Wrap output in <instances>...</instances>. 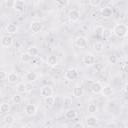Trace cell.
I'll use <instances>...</instances> for the list:
<instances>
[{
    "instance_id": "6da1fadb",
    "label": "cell",
    "mask_w": 128,
    "mask_h": 128,
    "mask_svg": "<svg viewBox=\"0 0 128 128\" xmlns=\"http://www.w3.org/2000/svg\"><path fill=\"white\" fill-rule=\"evenodd\" d=\"M113 34L115 36H117L118 38H123L127 35L128 33V27L125 25V24H122V23H119V24H116L114 27H113Z\"/></svg>"
},
{
    "instance_id": "7a4b0ae2",
    "label": "cell",
    "mask_w": 128,
    "mask_h": 128,
    "mask_svg": "<svg viewBox=\"0 0 128 128\" xmlns=\"http://www.w3.org/2000/svg\"><path fill=\"white\" fill-rule=\"evenodd\" d=\"M65 78L69 81H74L78 78V70L76 68H69L65 71Z\"/></svg>"
},
{
    "instance_id": "3957f363",
    "label": "cell",
    "mask_w": 128,
    "mask_h": 128,
    "mask_svg": "<svg viewBox=\"0 0 128 128\" xmlns=\"http://www.w3.org/2000/svg\"><path fill=\"white\" fill-rule=\"evenodd\" d=\"M30 29H31L32 33L37 34V33H39L43 29V25L39 21H32L31 24H30Z\"/></svg>"
},
{
    "instance_id": "277c9868",
    "label": "cell",
    "mask_w": 128,
    "mask_h": 128,
    "mask_svg": "<svg viewBox=\"0 0 128 128\" xmlns=\"http://www.w3.org/2000/svg\"><path fill=\"white\" fill-rule=\"evenodd\" d=\"M75 45L79 48H85L88 45V40L84 36H78L75 38Z\"/></svg>"
},
{
    "instance_id": "5b68a950",
    "label": "cell",
    "mask_w": 128,
    "mask_h": 128,
    "mask_svg": "<svg viewBox=\"0 0 128 128\" xmlns=\"http://www.w3.org/2000/svg\"><path fill=\"white\" fill-rule=\"evenodd\" d=\"M24 112H25V114H26L27 116L32 117V116H34V115L36 114V112H37V107H36L34 104H27V105L25 106V108H24Z\"/></svg>"
},
{
    "instance_id": "8992f818",
    "label": "cell",
    "mask_w": 128,
    "mask_h": 128,
    "mask_svg": "<svg viewBox=\"0 0 128 128\" xmlns=\"http://www.w3.org/2000/svg\"><path fill=\"white\" fill-rule=\"evenodd\" d=\"M1 45L3 47H10L13 45V37L10 35H3L1 37Z\"/></svg>"
},
{
    "instance_id": "52a82bcc",
    "label": "cell",
    "mask_w": 128,
    "mask_h": 128,
    "mask_svg": "<svg viewBox=\"0 0 128 128\" xmlns=\"http://www.w3.org/2000/svg\"><path fill=\"white\" fill-rule=\"evenodd\" d=\"M83 63L86 66H92L95 63V57H94V55L91 54V53H86L83 56Z\"/></svg>"
},
{
    "instance_id": "ba28073f",
    "label": "cell",
    "mask_w": 128,
    "mask_h": 128,
    "mask_svg": "<svg viewBox=\"0 0 128 128\" xmlns=\"http://www.w3.org/2000/svg\"><path fill=\"white\" fill-rule=\"evenodd\" d=\"M85 122L88 127H94L98 124V118L96 116H94L93 114H91L85 118Z\"/></svg>"
},
{
    "instance_id": "9c48e42d",
    "label": "cell",
    "mask_w": 128,
    "mask_h": 128,
    "mask_svg": "<svg viewBox=\"0 0 128 128\" xmlns=\"http://www.w3.org/2000/svg\"><path fill=\"white\" fill-rule=\"evenodd\" d=\"M68 18H69L70 22H77L80 18V12L76 9H72L68 13Z\"/></svg>"
},
{
    "instance_id": "30bf717a",
    "label": "cell",
    "mask_w": 128,
    "mask_h": 128,
    "mask_svg": "<svg viewBox=\"0 0 128 128\" xmlns=\"http://www.w3.org/2000/svg\"><path fill=\"white\" fill-rule=\"evenodd\" d=\"M40 94H41V96L42 97H48V96H51L52 94H53V88H52V86H50V85H45V86H43L42 88H41V90H40Z\"/></svg>"
},
{
    "instance_id": "8fae6325",
    "label": "cell",
    "mask_w": 128,
    "mask_h": 128,
    "mask_svg": "<svg viewBox=\"0 0 128 128\" xmlns=\"http://www.w3.org/2000/svg\"><path fill=\"white\" fill-rule=\"evenodd\" d=\"M90 89H91L92 93H94V94H99V93L102 92L103 86H102V84H101L99 81H95V82H93V83L91 84Z\"/></svg>"
},
{
    "instance_id": "7c38bea8",
    "label": "cell",
    "mask_w": 128,
    "mask_h": 128,
    "mask_svg": "<svg viewBox=\"0 0 128 128\" xmlns=\"http://www.w3.org/2000/svg\"><path fill=\"white\" fill-rule=\"evenodd\" d=\"M64 115H65V118H67L69 120H73V119H75L77 117V112L73 108H68L65 111V114Z\"/></svg>"
},
{
    "instance_id": "4fadbf2b",
    "label": "cell",
    "mask_w": 128,
    "mask_h": 128,
    "mask_svg": "<svg viewBox=\"0 0 128 128\" xmlns=\"http://www.w3.org/2000/svg\"><path fill=\"white\" fill-rule=\"evenodd\" d=\"M72 94H73V96H74L75 98H80V97L83 96V94H84V90H83V88H82L81 86L77 85V86H75V87L73 88V90H72Z\"/></svg>"
},
{
    "instance_id": "5bb4252c",
    "label": "cell",
    "mask_w": 128,
    "mask_h": 128,
    "mask_svg": "<svg viewBox=\"0 0 128 128\" xmlns=\"http://www.w3.org/2000/svg\"><path fill=\"white\" fill-rule=\"evenodd\" d=\"M13 8L17 12H22L25 8V2L23 0H15V4Z\"/></svg>"
},
{
    "instance_id": "9a60e30c",
    "label": "cell",
    "mask_w": 128,
    "mask_h": 128,
    "mask_svg": "<svg viewBox=\"0 0 128 128\" xmlns=\"http://www.w3.org/2000/svg\"><path fill=\"white\" fill-rule=\"evenodd\" d=\"M3 122H4L8 127H10V126H12V125L14 124L15 118H14V116L11 115V114H6V115L3 117Z\"/></svg>"
},
{
    "instance_id": "2e32d148",
    "label": "cell",
    "mask_w": 128,
    "mask_h": 128,
    "mask_svg": "<svg viewBox=\"0 0 128 128\" xmlns=\"http://www.w3.org/2000/svg\"><path fill=\"white\" fill-rule=\"evenodd\" d=\"M37 77H38V75L34 71H29L25 75V78H26V80L28 82H34V81H36L37 80Z\"/></svg>"
},
{
    "instance_id": "e0dca14e",
    "label": "cell",
    "mask_w": 128,
    "mask_h": 128,
    "mask_svg": "<svg viewBox=\"0 0 128 128\" xmlns=\"http://www.w3.org/2000/svg\"><path fill=\"white\" fill-rule=\"evenodd\" d=\"M18 80H19V76H18V74L15 73V72H10V73L8 74V76H7V81H8L9 83L14 84V83L18 82Z\"/></svg>"
},
{
    "instance_id": "ac0fdd59",
    "label": "cell",
    "mask_w": 128,
    "mask_h": 128,
    "mask_svg": "<svg viewBox=\"0 0 128 128\" xmlns=\"http://www.w3.org/2000/svg\"><path fill=\"white\" fill-rule=\"evenodd\" d=\"M6 31H7L9 34H15V33H17V31H18V27H17V25L14 24V23H8V24L6 25Z\"/></svg>"
},
{
    "instance_id": "d6986e66",
    "label": "cell",
    "mask_w": 128,
    "mask_h": 128,
    "mask_svg": "<svg viewBox=\"0 0 128 128\" xmlns=\"http://www.w3.org/2000/svg\"><path fill=\"white\" fill-rule=\"evenodd\" d=\"M113 14V11L110 7H104L102 10H101V16L103 18H110Z\"/></svg>"
},
{
    "instance_id": "ffe728a7",
    "label": "cell",
    "mask_w": 128,
    "mask_h": 128,
    "mask_svg": "<svg viewBox=\"0 0 128 128\" xmlns=\"http://www.w3.org/2000/svg\"><path fill=\"white\" fill-rule=\"evenodd\" d=\"M34 57L30 54V53H28V52H25V53H22L21 54V56H20V59H21V61L23 62V63H29V62H31L32 61V59H33Z\"/></svg>"
},
{
    "instance_id": "44dd1931",
    "label": "cell",
    "mask_w": 128,
    "mask_h": 128,
    "mask_svg": "<svg viewBox=\"0 0 128 128\" xmlns=\"http://www.w3.org/2000/svg\"><path fill=\"white\" fill-rule=\"evenodd\" d=\"M101 93H102L103 96H105V97H109V96H111V95L113 94V88H112V86H110V85H106V86H104L103 89H102V92H101Z\"/></svg>"
},
{
    "instance_id": "7402d4cb",
    "label": "cell",
    "mask_w": 128,
    "mask_h": 128,
    "mask_svg": "<svg viewBox=\"0 0 128 128\" xmlns=\"http://www.w3.org/2000/svg\"><path fill=\"white\" fill-rule=\"evenodd\" d=\"M93 50L96 52V53H101L103 50H104V44L100 41H97L93 44Z\"/></svg>"
},
{
    "instance_id": "603a6c76",
    "label": "cell",
    "mask_w": 128,
    "mask_h": 128,
    "mask_svg": "<svg viewBox=\"0 0 128 128\" xmlns=\"http://www.w3.org/2000/svg\"><path fill=\"white\" fill-rule=\"evenodd\" d=\"M57 63H58V59H57L56 56H54V55L48 56V58H47V64H48L49 66L54 67V66L57 65Z\"/></svg>"
},
{
    "instance_id": "cb8c5ba5",
    "label": "cell",
    "mask_w": 128,
    "mask_h": 128,
    "mask_svg": "<svg viewBox=\"0 0 128 128\" xmlns=\"http://www.w3.org/2000/svg\"><path fill=\"white\" fill-rule=\"evenodd\" d=\"M9 110H10V105H9L7 102L1 103V105H0V113H1V114L8 113Z\"/></svg>"
},
{
    "instance_id": "d4e9b609",
    "label": "cell",
    "mask_w": 128,
    "mask_h": 128,
    "mask_svg": "<svg viewBox=\"0 0 128 128\" xmlns=\"http://www.w3.org/2000/svg\"><path fill=\"white\" fill-rule=\"evenodd\" d=\"M16 90L19 93H25L27 91V85L25 83H22V82L21 83H18L16 85Z\"/></svg>"
},
{
    "instance_id": "484cf974",
    "label": "cell",
    "mask_w": 128,
    "mask_h": 128,
    "mask_svg": "<svg viewBox=\"0 0 128 128\" xmlns=\"http://www.w3.org/2000/svg\"><path fill=\"white\" fill-rule=\"evenodd\" d=\"M44 102H45V104L47 106L51 107V106H53L55 104V97L52 96V95L51 96H48V97H45L44 98Z\"/></svg>"
},
{
    "instance_id": "4316f807",
    "label": "cell",
    "mask_w": 128,
    "mask_h": 128,
    "mask_svg": "<svg viewBox=\"0 0 128 128\" xmlns=\"http://www.w3.org/2000/svg\"><path fill=\"white\" fill-rule=\"evenodd\" d=\"M97 110H98V107H97V105H96L95 103H90V104L88 105V107H87V111H88L89 113H91V114L96 113Z\"/></svg>"
},
{
    "instance_id": "83f0119b",
    "label": "cell",
    "mask_w": 128,
    "mask_h": 128,
    "mask_svg": "<svg viewBox=\"0 0 128 128\" xmlns=\"http://www.w3.org/2000/svg\"><path fill=\"white\" fill-rule=\"evenodd\" d=\"M28 53H30L33 57H36L37 55H38V53H39V50H38V48L36 47V46H30L29 48H28V51H27Z\"/></svg>"
},
{
    "instance_id": "f1b7e54d",
    "label": "cell",
    "mask_w": 128,
    "mask_h": 128,
    "mask_svg": "<svg viewBox=\"0 0 128 128\" xmlns=\"http://www.w3.org/2000/svg\"><path fill=\"white\" fill-rule=\"evenodd\" d=\"M107 61H108L110 64H112V65H115V64L117 63V61H118V58H117V56H116V55H114V54H111V55H109V56H108V58H107Z\"/></svg>"
},
{
    "instance_id": "f546056e",
    "label": "cell",
    "mask_w": 128,
    "mask_h": 128,
    "mask_svg": "<svg viewBox=\"0 0 128 128\" xmlns=\"http://www.w3.org/2000/svg\"><path fill=\"white\" fill-rule=\"evenodd\" d=\"M71 104H72V99H71L70 97H68V96L64 97V99H63V105H64V107L70 108Z\"/></svg>"
},
{
    "instance_id": "4dcf8cb0",
    "label": "cell",
    "mask_w": 128,
    "mask_h": 128,
    "mask_svg": "<svg viewBox=\"0 0 128 128\" xmlns=\"http://www.w3.org/2000/svg\"><path fill=\"white\" fill-rule=\"evenodd\" d=\"M12 101H13V103H15V104H19V103H21V101H22V97H21L19 94H15V95L12 96Z\"/></svg>"
},
{
    "instance_id": "1f68e13d",
    "label": "cell",
    "mask_w": 128,
    "mask_h": 128,
    "mask_svg": "<svg viewBox=\"0 0 128 128\" xmlns=\"http://www.w3.org/2000/svg\"><path fill=\"white\" fill-rule=\"evenodd\" d=\"M112 34H113V31H112V30H110V29H107V28H104L102 36H103L104 38H109V37H110Z\"/></svg>"
},
{
    "instance_id": "d6a6232c",
    "label": "cell",
    "mask_w": 128,
    "mask_h": 128,
    "mask_svg": "<svg viewBox=\"0 0 128 128\" xmlns=\"http://www.w3.org/2000/svg\"><path fill=\"white\" fill-rule=\"evenodd\" d=\"M103 30H104V28H103L102 26H96L95 29H94V32H95V34H96L97 36H102Z\"/></svg>"
},
{
    "instance_id": "836d02e7",
    "label": "cell",
    "mask_w": 128,
    "mask_h": 128,
    "mask_svg": "<svg viewBox=\"0 0 128 128\" xmlns=\"http://www.w3.org/2000/svg\"><path fill=\"white\" fill-rule=\"evenodd\" d=\"M101 1L102 0H89V4L93 7H98L101 4Z\"/></svg>"
},
{
    "instance_id": "e575fe53",
    "label": "cell",
    "mask_w": 128,
    "mask_h": 128,
    "mask_svg": "<svg viewBox=\"0 0 128 128\" xmlns=\"http://www.w3.org/2000/svg\"><path fill=\"white\" fill-rule=\"evenodd\" d=\"M56 3L59 6H66L68 4V0H56Z\"/></svg>"
},
{
    "instance_id": "d590c367",
    "label": "cell",
    "mask_w": 128,
    "mask_h": 128,
    "mask_svg": "<svg viewBox=\"0 0 128 128\" xmlns=\"http://www.w3.org/2000/svg\"><path fill=\"white\" fill-rule=\"evenodd\" d=\"M5 4H6L7 7H14L15 0H6L5 1Z\"/></svg>"
},
{
    "instance_id": "8d00e7d4",
    "label": "cell",
    "mask_w": 128,
    "mask_h": 128,
    "mask_svg": "<svg viewBox=\"0 0 128 128\" xmlns=\"http://www.w3.org/2000/svg\"><path fill=\"white\" fill-rule=\"evenodd\" d=\"M7 76H8V74H7L5 71H1V72H0V78H1V80L7 79Z\"/></svg>"
},
{
    "instance_id": "74e56055",
    "label": "cell",
    "mask_w": 128,
    "mask_h": 128,
    "mask_svg": "<svg viewBox=\"0 0 128 128\" xmlns=\"http://www.w3.org/2000/svg\"><path fill=\"white\" fill-rule=\"evenodd\" d=\"M73 127H74V128H76V127H81V128H83V127H84V125H83L82 123L78 122V123H75V124L73 125Z\"/></svg>"
},
{
    "instance_id": "f35d334b",
    "label": "cell",
    "mask_w": 128,
    "mask_h": 128,
    "mask_svg": "<svg viewBox=\"0 0 128 128\" xmlns=\"http://www.w3.org/2000/svg\"><path fill=\"white\" fill-rule=\"evenodd\" d=\"M123 71L128 74V63H126V64L123 66Z\"/></svg>"
},
{
    "instance_id": "ab89813d",
    "label": "cell",
    "mask_w": 128,
    "mask_h": 128,
    "mask_svg": "<svg viewBox=\"0 0 128 128\" xmlns=\"http://www.w3.org/2000/svg\"><path fill=\"white\" fill-rule=\"evenodd\" d=\"M124 90H125V92L128 94V82L125 84V86H124Z\"/></svg>"
},
{
    "instance_id": "60d3db41",
    "label": "cell",
    "mask_w": 128,
    "mask_h": 128,
    "mask_svg": "<svg viewBox=\"0 0 128 128\" xmlns=\"http://www.w3.org/2000/svg\"><path fill=\"white\" fill-rule=\"evenodd\" d=\"M107 126H108V127H116L117 125H116L115 123H109V124H107Z\"/></svg>"
},
{
    "instance_id": "b9f144b4",
    "label": "cell",
    "mask_w": 128,
    "mask_h": 128,
    "mask_svg": "<svg viewBox=\"0 0 128 128\" xmlns=\"http://www.w3.org/2000/svg\"><path fill=\"white\" fill-rule=\"evenodd\" d=\"M44 126H51V123H50V122H47V123H45Z\"/></svg>"
},
{
    "instance_id": "7bdbcfd3",
    "label": "cell",
    "mask_w": 128,
    "mask_h": 128,
    "mask_svg": "<svg viewBox=\"0 0 128 128\" xmlns=\"http://www.w3.org/2000/svg\"><path fill=\"white\" fill-rule=\"evenodd\" d=\"M124 126H125V127H127V128H128V121H127V122H126V123H125V124H124Z\"/></svg>"
},
{
    "instance_id": "ee69618b",
    "label": "cell",
    "mask_w": 128,
    "mask_h": 128,
    "mask_svg": "<svg viewBox=\"0 0 128 128\" xmlns=\"http://www.w3.org/2000/svg\"><path fill=\"white\" fill-rule=\"evenodd\" d=\"M127 63H128V55H127Z\"/></svg>"
}]
</instances>
